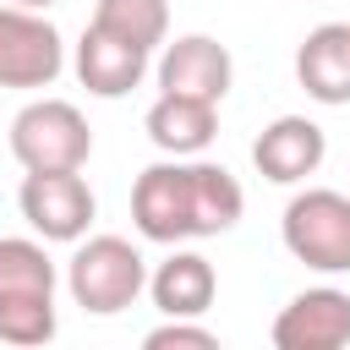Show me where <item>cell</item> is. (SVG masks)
Returning <instances> with one entry per match:
<instances>
[{"instance_id": "7a4b0ae2", "label": "cell", "mask_w": 350, "mask_h": 350, "mask_svg": "<svg viewBox=\"0 0 350 350\" xmlns=\"http://www.w3.org/2000/svg\"><path fill=\"white\" fill-rule=\"evenodd\" d=\"M55 317V262L33 235H0V345H49Z\"/></svg>"}, {"instance_id": "9c48e42d", "label": "cell", "mask_w": 350, "mask_h": 350, "mask_svg": "<svg viewBox=\"0 0 350 350\" xmlns=\"http://www.w3.org/2000/svg\"><path fill=\"white\" fill-rule=\"evenodd\" d=\"M323 159H328V137H323V126L306 120V115H279V120H268V126L257 131V142H252V164H257V175L273 180V186H301L306 175L323 170Z\"/></svg>"}, {"instance_id": "9a60e30c", "label": "cell", "mask_w": 350, "mask_h": 350, "mask_svg": "<svg viewBox=\"0 0 350 350\" xmlns=\"http://www.w3.org/2000/svg\"><path fill=\"white\" fill-rule=\"evenodd\" d=\"M93 22L153 55L170 38V0H98L93 5Z\"/></svg>"}, {"instance_id": "6da1fadb", "label": "cell", "mask_w": 350, "mask_h": 350, "mask_svg": "<svg viewBox=\"0 0 350 350\" xmlns=\"http://www.w3.org/2000/svg\"><path fill=\"white\" fill-rule=\"evenodd\" d=\"M241 213H246L241 180L202 153L197 159H159L131 186V224L142 241H159V246L224 235L241 224Z\"/></svg>"}, {"instance_id": "277c9868", "label": "cell", "mask_w": 350, "mask_h": 350, "mask_svg": "<svg viewBox=\"0 0 350 350\" xmlns=\"http://www.w3.org/2000/svg\"><path fill=\"white\" fill-rule=\"evenodd\" d=\"M284 252L317 273H350V191L306 186L284 202L279 219Z\"/></svg>"}, {"instance_id": "5bb4252c", "label": "cell", "mask_w": 350, "mask_h": 350, "mask_svg": "<svg viewBox=\"0 0 350 350\" xmlns=\"http://www.w3.org/2000/svg\"><path fill=\"white\" fill-rule=\"evenodd\" d=\"M148 295H153V306H159L164 317H202V312L213 306V295H219V273H213V262H208L202 252L175 246V252L148 273Z\"/></svg>"}, {"instance_id": "e0dca14e", "label": "cell", "mask_w": 350, "mask_h": 350, "mask_svg": "<svg viewBox=\"0 0 350 350\" xmlns=\"http://www.w3.org/2000/svg\"><path fill=\"white\" fill-rule=\"evenodd\" d=\"M11 5H27V11H49V5H60V0H11Z\"/></svg>"}, {"instance_id": "4fadbf2b", "label": "cell", "mask_w": 350, "mask_h": 350, "mask_svg": "<svg viewBox=\"0 0 350 350\" xmlns=\"http://www.w3.org/2000/svg\"><path fill=\"white\" fill-rule=\"evenodd\" d=\"M295 82L317 104H350V22H317L295 49Z\"/></svg>"}, {"instance_id": "ba28073f", "label": "cell", "mask_w": 350, "mask_h": 350, "mask_svg": "<svg viewBox=\"0 0 350 350\" xmlns=\"http://www.w3.org/2000/svg\"><path fill=\"white\" fill-rule=\"evenodd\" d=\"M235 82V60L219 38L208 33H180L159 44V93H186V98H208L224 104Z\"/></svg>"}, {"instance_id": "52a82bcc", "label": "cell", "mask_w": 350, "mask_h": 350, "mask_svg": "<svg viewBox=\"0 0 350 350\" xmlns=\"http://www.w3.org/2000/svg\"><path fill=\"white\" fill-rule=\"evenodd\" d=\"M66 71V38L44 11L0 5V88H49Z\"/></svg>"}, {"instance_id": "5b68a950", "label": "cell", "mask_w": 350, "mask_h": 350, "mask_svg": "<svg viewBox=\"0 0 350 350\" xmlns=\"http://www.w3.org/2000/svg\"><path fill=\"white\" fill-rule=\"evenodd\" d=\"M11 153L22 170H82L93 153V126L71 98H33L11 120Z\"/></svg>"}, {"instance_id": "8fae6325", "label": "cell", "mask_w": 350, "mask_h": 350, "mask_svg": "<svg viewBox=\"0 0 350 350\" xmlns=\"http://www.w3.org/2000/svg\"><path fill=\"white\" fill-rule=\"evenodd\" d=\"M77 82L93 93V98H126L131 88H142L148 77V49H137L131 38L88 22L82 38H77Z\"/></svg>"}, {"instance_id": "30bf717a", "label": "cell", "mask_w": 350, "mask_h": 350, "mask_svg": "<svg viewBox=\"0 0 350 350\" xmlns=\"http://www.w3.org/2000/svg\"><path fill=\"white\" fill-rule=\"evenodd\" d=\"M273 345L279 350H339L350 345V295L334 284L290 295V306L273 317Z\"/></svg>"}, {"instance_id": "3957f363", "label": "cell", "mask_w": 350, "mask_h": 350, "mask_svg": "<svg viewBox=\"0 0 350 350\" xmlns=\"http://www.w3.org/2000/svg\"><path fill=\"white\" fill-rule=\"evenodd\" d=\"M66 290L93 317H120L148 290V257L126 235H82L66 262Z\"/></svg>"}, {"instance_id": "8992f818", "label": "cell", "mask_w": 350, "mask_h": 350, "mask_svg": "<svg viewBox=\"0 0 350 350\" xmlns=\"http://www.w3.org/2000/svg\"><path fill=\"white\" fill-rule=\"evenodd\" d=\"M16 208H22V219L33 224L38 241L77 246L93 230L98 197L82 180V170H27L22 175V191H16Z\"/></svg>"}, {"instance_id": "7c38bea8", "label": "cell", "mask_w": 350, "mask_h": 350, "mask_svg": "<svg viewBox=\"0 0 350 350\" xmlns=\"http://www.w3.org/2000/svg\"><path fill=\"white\" fill-rule=\"evenodd\" d=\"M142 131H148V142H153L159 153H170V159H197V153H208L213 137H219V104L186 98V93H159V98L148 104V115H142Z\"/></svg>"}, {"instance_id": "2e32d148", "label": "cell", "mask_w": 350, "mask_h": 350, "mask_svg": "<svg viewBox=\"0 0 350 350\" xmlns=\"http://www.w3.org/2000/svg\"><path fill=\"white\" fill-rule=\"evenodd\" d=\"M142 345L148 350H219V334L202 328V323H191V317H164L159 328L142 334Z\"/></svg>"}]
</instances>
